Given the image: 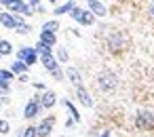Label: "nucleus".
<instances>
[{"instance_id":"1","label":"nucleus","mask_w":154,"mask_h":137,"mask_svg":"<svg viewBox=\"0 0 154 137\" xmlns=\"http://www.w3.org/2000/svg\"><path fill=\"white\" fill-rule=\"evenodd\" d=\"M116 84H118V78L112 72H101L97 76V87L101 91H112V89H116Z\"/></svg>"},{"instance_id":"2","label":"nucleus","mask_w":154,"mask_h":137,"mask_svg":"<svg viewBox=\"0 0 154 137\" xmlns=\"http://www.w3.org/2000/svg\"><path fill=\"white\" fill-rule=\"evenodd\" d=\"M38 53H36V49L34 47H21L19 51H17V59H21V61H26L28 65H34L36 61H38Z\"/></svg>"},{"instance_id":"3","label":"nucleus","mask_w":154,"mask_h":137,"mask_svg":"<svg viewBox=\"0 0 154 137\" xmlns=\"http://www.w3.org/2000/svg\"><path fill=\"white\" fill-rule=\"evenodd\" d=\"M40 110H42L40 95H34V99L26 103V108H23V116H26V118H36V116L40 114Z\"/></svg>"},{"instance_id":"4","label":"nucleus","mask_w":154,"mask_h":137,"mask_svg":"<svg viewBox=\"0 0 154 137\" xmlns=\"http://www.w3.org/2000/svg\"><path fill=\"white\" fill-rule=\"evenodd\" d=\"M135 126L137 129H143V131H150L154 126V116L150 112H139L137 118H135Z\"/></svg>"},{"instance_id":"5","label":"nucleus","mask_w":154,"mask_h":137,"mask_svg":"<svg viewBox=\"0 0 154 137\" xmlns=\"http://www.w3.org/2000/svg\"><path fill=\"white\" fill-rule=\"evenodd\" d=\"M0 23L7 30H15L17 28V15H13L11 11H0Z\"/></svg>"},{"instance_id":"6","label":"nucleus","mask_w":154,"mask_h":137,"mask_svg":"<svg viewBox=\"0 0 154 137\" xmlns=\"http://www.w3.org/2000/svg\"><path fill=\"white\" fill-rule=\"evenodd\" d=\"M76 97H78V101H80L85 108H93V99H91L89 91H87L82 84H78V87H76Z\"/></svg>"},{"instance_id":"7","label":"nucleus","mask_w":154,"mask_h":137,"mask_svg":"<svg viewBox=\"0 0 154 137\" xmlns=\"http://www.w3.org/2000/svg\"><path fill=\"white\" fill-rule=\"evenodd\" d=\"M40 63L49 70V72H53L55 68H59V63H57V59L53 57V53H42L40 55Z\"/></svg>"},{"instance_id":"8","label":"nucleus","mask_w":154,"mask_h":137,"mask_svg":"<svg viewBox=\"0 0 154 137\" xmlns=\"http://www.w3.org/2000/svg\"><path fill=\"white\" fill-rule=\"evenodd\" d=\"M53 122H55V118L51 116V118H47V120H42L40 124H38V137H49L51 135V131H53Z\"/></svg>"},{"instance_id":"9","label":"nucleus","mask_w":154,"mask_h":137,"mask_svg":"<svg viewBox=\"0 0 154 137\" xmlns=\"http://www.w3.org/2000/svg\"><path fill=\"white\" fill-rule=\"evenodd\" d=\"M40 103H42V108H53L55 103H57V95L53 93V91H45L42 95H40Z\"/></svg>"},{"instance_id":"10","label":"nucleus","mask_w":154,"mask_h":137,"mask_svg":"<svg viewBox=\"0 0 154 137\" xmlns=\"http://www.w3.org/2000/svg\"><path fill=\"white\" fill-rule=\"evenodd\" d=\"M89 9L93 11V15H95V17H106V15H108L106 7L99 2V0H93V2H89Z\"/></svg>"},{"instance_id":"11","label":"nucleus","mask_w":154,"mask_h":137,"mask_svg":"<svg viewBox=\"0 0 154 137\" xmlns=\"http://www.w3.org/2000/svg\"><path fill=\"white\" fill-rule=\"evenodd\" d=\"M78 23H82V26H91L93 21H95V15H93V11L89 9V11H80V15H78V19H76Z\"/></svg>"},{"instance_id":"12","label":"nucleus","mask_w":154,"mask_h":137,"mask_svg":"<svg viewBox=\"0 0 154 137\" xmlns=\"http://www.w3.org/2000/svg\"><path fill=\"white\" fill-rule=\"evenodd\" d=\"M40 40H42L45 44H49V47H55V44H57V36H55V32H47V30H42V32H40Z\"/></svg>"},{"instance_id":"13","label":"nucleus","mask_w":154,"mask_h":137,"mask_svg":"<svg viewBox=\"0 0 154 137\" xmlns=\"http://www.w3.org/2000/svg\"><path fill=\"white\" fill-rule=\"evenodd\" d=\"M108 44H110V49H112V51L122 49V47H125V38H122L120 34H112V36H110V40H108Z\"/></svg>"},{"instance_id":"14","label":"nucleus","mask_w":154,"mask_h":137,"mask_svg":"<svg viewBox=\"0 0 154 137\" xmlns=\"http://www.w3.org/2000/svg\"><path fill=\"white\" fill-rule=\"evenodd\" d=\"M66 76L70 78V82H72L74 87H78L80 80H82V78H80V72H78L76 68H68V70H66Z\"/></svg>"},{"instance_id":"15","label":"nucleus","mask_w":154,"mask_h":137,"mask_svg":"<svg viewBox=\"0 0 154 137\" xmlns=\"http://www.w3.org/2000/svg\"><path fill=\"white\" fill-rule=\"evenodd\" d=\"M28 68H30V65H28L26 61H21V59H17V61L11 63V70H13L15 74H23V72H28Z\"/></svg>"},{"instance_id":"16","label":"nucleus","mask_w":154,"mask_h":137,"mask_svg":"<svg viewBox=\"0 0 154 137\" xmlns=\"http://www.w3.org/2000/svg\"><path fill=\"white\" fill-rule=\"evenodd\" d=\"M74 7H76L74 0H68L66 5H61V7H57V9H55V15H66V13H70Z\"/></svg>"},{"instance_id":"17","label":"nucleus","mask_w":154,"mask_h":137,"mask_svg":"<svg viewBox=\"0 0 154 137\" xmlns=\"http://www.w3.org/2000/svg\"><path fill=\"white\" fill-rule=\"evenodd\" d=\"M63 105L68 108V112L72 114V118H74L76 122H80V114H78V110L74 108V103H72V101H68V99H63Z\"/></svg>"},{"instance_id":"18","label":"nucleus","mask_w":154,"mask_h":137,"mask_svg":"<svg viewBox=\"0 0 154 137\" xmlns=\"http://www.w3.org/2000/svg\"><path fill=\"white\" fill-rule=\"evenodd\" d=\"M0 53H2V57L5 55H11L13 53V44L9 40H0Z\"/></svg>"},{"instance_id":"19","label":"nucleus","mask_w":154,"mask_h":137,"mask_svg":"<svg viewBox=\"0 0 154 137\" xmlns=\"http://www.w3.org/2000/svg\"><path fill=\"white\" fill-rule=\"evenodd\" d=\"M0 80L13 82V80H15V72H13V70H0Z\"/></svg>"},{"instance_id":"20","label":"nucleus","mask_w":154,"mask_h":137,"mask_svg":"<svg viewBox=\"0 0 154 137\" xmlns=\"http://www.w3.org/2000/svg\"><path fill=\"white\" fill-rule=\"evenodd\" d=\"M42 30H47V32H57V30H59V21H55V19H53V21H45V23H42Z\"/></svg>"},{"instance_id":"21","label":"nucleus","mask_w":154,"mask_h":137,"mask_svg":"<svg viewBox=\"0 0 154 137\" xmlns=\"http://www.w3.org/2000/svg\"><path fill=\"white\" fill-rule=\"evenodd\" d=\"M21 137H38V126H28L21 131Z\"/></svg>"},{"instance_id":"22","label":"nucleus","mask_w":154,"mask_h":137,"mask_svg":"<svg viewBox=\"0 0 154 137\" xmlns=\"http://www.w3.org/2000/svg\"><path fill=\"white\" fill-rule=\"evenodd\" d=\"M15 32H17V34H21V36H26V34H30V32H32V28H30L28 23H19V26L15 28Z\"/></svg>"},{"instance_id":"23","label":"nucleus","mask_w":154,"mask_h":137,"mask_svg":"<svg viewBox=\"0 0 154 137\" xmlns=\"http://www.w3.org/2000/svg\"><path fill=\"white\" fill-rule=\"evenodd\" d=\"M9 93H11V82L0 80V95H9Z\"/></svg>"},{"instance_id":"24","label":"nucleus","mask_w":154,"mask_h":137,"mask_svg":"<svg viewBox=\"0 0 154 137\" xmlns=\"http://www.w3.org/2000/svg\"><path fill=\"white\" fill-rule=\"evenodd\" d=\"M57 59H59L61 63H66V61H68V51H66V49H59V51H57Z\"/></svg>"},{"instance_id":"25","label":"nucleus","mask_w":154,"mask_h":137,"mask_svg":"<svg viewBox=\"0 0 154 137\" xmlns=\"http://www.w3.org/2000/svg\"><path fill=\"white\" fill-rule=\"evenodd\" d=\"M9 131H11V124H9L7 120H2V118H0V133L5 135V133H9Z\"/></svg>"},{"instance_id":"26","label":"nucleus","mask_w":154,"mask_h":137,"mask_svg":"<svg viewBox=\"0 0 154 137\" xmlns=\"http://www.w3.org/2000/svg\"><path fill=\"white\" fill-rule=\"evenodd\" d=\"M51 74H53V76H55L57 80H61V78H63V72H61V68H55V70H53Z\"/></svg>"},{"instance_id":"27","label":"nucleus","mask_w":154,"mask_h":137,"mask_svg":"<svg viewBox=\"0 0 154 137\" xmlns=\"http://www.w3.org/2000/svg\"><path fill=\"white\" fill-rule=\"evenodd\" d=\"M28 80H30V76H28L26 72H23V74H19V82H28Z\"/></svg>"},{"instance_id":"28","label":"nucleus","mask_w":154,"mask_h":137,"mask_svg":"<svg viewBox=\"0 0 154 137\" xmlns=\"http://www.w3.org/2000/svg\"><path fill=\"white\" fill-rule=\"evenodd\" d=\"M34 87H36L38 91H45V82H34Z\"/></svg>"},{"instance_id":"29","label":"nucleus","mask_w":154,"mask_h":137,"mask_svg":"<svg viewBox=\"0 0 154 137\" xmlns=\"http://www.w3.org/2000/svg\"><path fill=\"white\" fill-rule=\"evenodd\" d=\"M28 2H30L32 7H38V5H40V0H28Z\"/></svg>"},{"instance_id":"30","label":"nucleus","mask_w":154,"mask_h":137,"mask_svg":"<svg viewBox=\"0 0 154 137\" xmlns=\"http://www.w3.org/2000/svg\"><path fill=\"white\" fill-rule=\"evenodd\" d=\"M9 2H11V0H0V5H5V7H7Z\"/></svg>"},{"instance_id":"31","label":"nucleus","mask_w":154,"mask_h":137,"mask_svg":"<svg viewBox=\"0 0 154 137\" xmlns=\"http://www.w3.org/2000/svg\"><path fill=\"white\" fill-rule=\"evenodd\" d=\"M101 137H110V131H103V133H101Z\"/></svg>"},{"instance_id":"32","label":"nucleus","mask_w":154,"mask_h":137,"mask_svg":"<svg viewBox=\"0 0 154 137\" xmlns=\"http://www.w3.org/2000/svg\"><path fill=\"white\" fill-rule=\"evenodd\" d=\"M150 15H152V17H154V7H152V9H150Z\"/></svg>"},{"instance_id":"33","label":"nucleus","mask_w":154,"mask_h":137,"mask_svg":"<svg viewBox=\"0 0 154 137\" xmlns=\"http://www.w3.org/2000/svg\"><path fill=\"white\" fill-rule=\"evenodd\" d=\"M47 2H57V0H47Z\"/></svg>"},{"instance_id":"34","label":"nucleus","mask_w":154,"mask_h":137,"mask_svg":"<svg viewBox=\"0 0 154 137\" xmlns=\"http://www.w3.org/2000/svg\"><path fill=\"white\" fill-rule=\"evenodd\" d=\"M0 108H2V97H0Z\"/></svg>"},{"instance_id":"35","label":"nucleus","mask_w":154,"mask_h":137,"mask_svg":"<svg viewBox=\"0 0 154 137\" xmlns=\"http://www.w3.org/2000/svg\"><path fill=\"white\" fill-rule=\"evenodd\" d=\"M0 59H2V53H0Z\"/></svg>"},{"instance_id":"36","label":"nucleus","mask_w":154,"mask_h":137,"mask_svg":"<svg viewBox=\"0 0 154 137\" xmlns=\"http://www.w3.org/2000/svg\"><path fill=\"white\" fill-rule=\"evenodd\" d=\"M87 2H93V0H87Z\"/></svg>"},{"instance_id":"37","label":"nucleus","mask_w":154,"mask_h":137,"mask_svg":"<svg viewBox=\"0 0 154 137\" xmlns=\"http://www.w3.org/2000/svg\"><path fill=\"white\" fill-rule=\"evenodd\" d=\"M0 40H2V38H0Z\"/></svg>"}]
</instances>
